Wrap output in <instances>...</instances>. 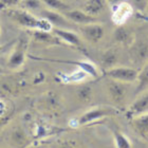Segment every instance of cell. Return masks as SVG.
Wrapping results in <instances>:
<instances>
[{
  "label": "cell",
  "instance_id": "obj_1",
  "mask_svg": "<svg viewBox=\"0 0 148 148\" xmlns=\"http://www.w3.org/2000/svg\"><path fill=\"white\" fill-rule=\"evenodd\" d=\"M6 16L17 25L23 28L31 29V30H42V31H52L53 25L45 18H37L29 13L27 10L13 9L8 8L5 11Z\"/></svg>",
  "mask_w": 148,
  "mask_h": 148
},
{
  "label": "cell",
  "instance_id": "obj_2",
  "mask_svg": "<svg viewBox=\"0 0 148 148\" xmlns=\"http://www.w3.org/2000/svg\"><path fill=\"white\" fill-rule=\"evenodd\" d=\"M129 55L132 64L136 67L142 68L148 62V40L134 39L129 46Z\"/></svg>",
  "mask_w": 148,
  "mask_h": 148
},
{
  "label": "cell",
  "instance_id": "obj_3",
  "mask_svg": "<svg viewBox=\"0 0 148 148\" xmlns=\"http://www.w3.org/2000/svg\"><path fill=\"white\" fill-rule=\"evenodd\" d=\"M104 73L108 78L131 84L136 82L139 71L130 67H112V68L105 70Z\"/></svg>",
  "mask_w": 148,
  "mask_h": 148
},
{
  "label": "cell",
  "instance_id": "obj_4",
  "mask_svg": "<svg viewBox=\"0 0 148 148\" xmlns=\"http://www.w3.org/2000/svg\"><path fill=\"white\" fill-rule=\"evenodd\" d=\"M27 50H28V40L25 38H19L18 41H16L15 47L8 60L9 68L18 69L23 65L27 57Z\"/></svg>",
  "mask_w": 148,
  "mask_h": 148
},
{
  "label": "cell",
  "instance_id": "obj_5",
  "mask_svg": "<svg viewBox=\"0 0 148 148\" xmlns=\"http://www.w3.org/2000/svg\"><path fill=\"white\" fill-rule=\"evenodd\" d=\"M128 84L129 83H124L109 78V82L107 84V92L112 102L115 104H121L125 101L128 93V87H127Z\"/></svg>",
  "mask_w": 148,
  "mask_h": 148
},
{
  "label": "cell",
  "instance_id": "obj_6",
  "mask_svg": "<svg viewBox=\"0 0 148 148\" xmlns=\"http://www.w3.org/2000/svg\"><path fill=\"white\" fill-rule=\"evenodd\" d=\"M40 15L53 25V28L60 29H70L72 27V22L66 17L64 14H60L57 11L51 9L40 10Z\"/></svg>",
  "mask_w": 148,
  "mask_h": 148
},
{
  "label": "cell",
  "instance_id": "obj_7",
  "mask_svg": "<svg viewBox=\"0 0 148 148\" xmlns=\"http://www.w3.org/2000/svg\"><path fill=\"white\" fill-rule=\"evenodd\" d=\"M146 113H148V89L136 95V99L128 108L127 116L132 119Z\"/></svg>",
  "mask_w": 148,
  "mask_h": 148
},
{
  "label": "cell",
  "instance_id": "obj_8",
  "mask_svg": "<svg viewBox=\"0 0 148 148\" xmlns=\"http://www.w3.org/2000/svg\"><path fill=\"white\" fill-rule=\"evenodd\" d=\"M119 113V111L114 108H109V107H105V108H95L92 109V110L87 111L86 113H84L82 116L78 119V125L82 126V125H86V124L92 123V122H95V121L99 120V119H103V117L106 116H110V115H113V114Z\"/></svg>",
  "mask_w": 148,
  "mask_h": 148
},
{
  "label": "cell",
  "instance_id": "obj_9",
  "mask_svg": "<svg viewBox=\"0 0 148 148\" xmlns=\"http://www.w3.org/2000/svg\"><path fill=\"white\" fill-rule=\"evenodd\" d=\"M79 31L89 42L92 43L99 42L105 35V29L102 25H99V22L80 25Z\"/></svg>",
  "mask_w": 148,
  "mask_h": 148
},
{
  "label": "cell",
  "instance_id": "obj_10",
  "mask_svg": "<svg viewBox=\"0 0 148 148\" xmlns=\"http://www.w3.org/2000/svg\"><path fill=\"white\" fill-rule=\"evenodd\" d=\"M62 14L72 23H76V25H79L99 22V19L96 18V17L87 14L86 12H84L83 10H68V11L62 12Z\"/></svg>",
  "mask_w": 148,
  "mask_h": 148
},
{
  "label": "cell",
  "instance_id": "obj_11",
  "mask_svg": "<svg viewBox=\"0 0 148 148\" xmlns=\"http://www.w3.org/2000/svg\"><path fill=\"white\" fill-rule=\"evenodd\" d=\"M132 5L129 2L121 1L116 5L113 6V13H112V21L116 25H124L126 20L129 18L132 14Z\"/></svg>",
  "mask_w": 148,
  "mask_h": 148
},
{
  "label": "cell",
  "instance_id": "obj_12",
  "mask_svg": "<svg viewBox=\"0 0 148 148\" xmlns=\"http://www.w3.org/2000/svg\"><path fill=\"white\" fill-rule=\"evenodd\" d=\"M32 59H36V60H43V62H59V64H68V65H75L79 69L84 70L88 75L92 77H99V71L92 62H70V60H57V59H48V58H40L36 56H31Z\"/></svg>",
  "mask_w": 148,
  "mask_h": 148
},
{
  "label": "cell",
  "instance_id": "obj_13",
  "mask_svg": "<svg viewBox=\"0 0 148 148\" xmlns=\"http://www.w3.org/2000/svg\"><path fill=\"white\" fill-rule=\"evenodd\" d=\"M113 37H114V40L116 42L127 47H129L133 42V40L136 39L132 31L124 25H117L116 29L114 30Z\"/></svg>",
  "mask_w": 148,
  "mask_h": 148
},
{
  "label": "cell",
  "instance_id": "obj_14",
  "mask_svg": "<svg viewBox=\"0 0 148 148\" xmlns=\"http://www.w3.org/2000/svg\"><path fill=\"white\" fill-rule=\"evenodd\" d=\"M52 32L62 41H64V42L71 45V46L74 47H78V48L82 47V40H80L79 36L77 34H75L74 32L69 31L67 29H60V28H53Z\"/></svg>",
  "mask_w": 148,
  "mask_h": 148
},
{
  "label": "cell",
  "instance_id": "obj_15",
  "mask_svg": "<svg viewBox=\"0 0 148 148\" xmlns=\"http://www.w3.org/2000/svg\"><path fill=\"white\" fill-rule=\"evenodd\" d=\"M108 6L107 0H88L83 5V11L91 16L97 17L104 13Z\"/></svg>",
  "mask_w": 148,
  "mask_h": 148
},
{
  "label": "cell",
  "instance_id": "obj_16",
  "mask_svg": "<svg viewBox=\"0 0 148 148\" xmlns=\"http://www.w3.org/2000/svg\"><path fill=\"white\" fill-rule=\"evenodd\" d=\"M32 36L35 41L46 45H60V39L52 31H42V30H33Z\"/></svg>",
  "mask_w": 148,
  "mask_h": 148
},
{
  "label": "cell",
  "instance_id": "obj_17",
  "mask_svg": "<svg viewBox=\"0 0 148 148\" xmlns=\"http://www.w3.org/2000/svg\"><path fill=\"white\" fill-rule=\"evenodd\" d=\"M130 123L140 136L148 140V113L130 119Z\"/></svg>",
  "mask_w": 148,
  "mask_h": 148
},
{
  "label": "cell",
  "instance_id": "obj_18",
  "mask_svg": "<svg viewBox=\"0 0 148 148\" xmlns=\"http://www.w3.org/2000/svg\"><path fill=\"white\" fill-rule=\"evenodd\" d=\"M138 86L136 88V95L148 89V62L141 68L136 79Z\"/></svg>",
  "mask_w": 148,
  "mask_h": 148
},
{
  "label": "cell",
  "instance_id": "obj_19",
  "mask_svg": "<svg viewBox=\"0 0 148 148\" xmlns=\"http://www.w3.org/2000/svg\"><path fill=\"white\" fill-rule=\"evenodd\" d=\"M117 59H119V56H117L116 51L114 49H109L103 54L101 58V64L105 68V70H107L112 67H115V65L117 64Z\"/></svg>",
  "mask_w": 148,
  "mask_h": 148
},
{
  "label": "cell",
  "instance_id": "obj_20",
  "mask_svg": "<svg viewBox=\"0 0 148 148\" xmlns=\"http://www.w3.org/2000/svg\"><path fill=\"white\" fill-rule=\"evenodd\" d=\"M45 5H47L49 9L57 11V12H65L70 10V6L65 3L62 0H41Z\"/></svg>",
  "mask_w": 148,
  "mask_h": 148
},
{
  "label": "cell",
  "instance_id": "obj_21",
  "mask_svg": "<svg viewBox=\"0 0 148 148\" xmlns=\"http://www.w3.org/2000/svg\"><path fill=\"white\" fill-rule=\"evenodd\" d=\"M113 136H114L115 146H116L117 148H130L131 147V143H130L129 139H127L123 133L119 132V131H113Z\"/></svg>",
  "mask_w": 148,
  "mask_h": 148
},
{
  "label": "cell",
  "instance_id": "obj_22",
  "mask_svg": "<svg viewBox=\"0 0 148 148\" xmlns=\"http://www.w3.org/2000/svg\"><path fill=\"white\" fill-rule=\"evenodd\" d=\"M87 75H88V74H87L86 72L84 71V70H82V69H79V70H77L76 72L72 73L71 75H69V76L66 77L65 80L68 82V83H77V82H82L83 79H85Z\"/></svg>",
  "mask_w": 148,
  "mask_h": 148
},
{
  "label": "cell",
  "instance_id": "obj_23",
  "mask_svg": "<svg viewBox=\"0 0 148 148\" xmlns=\"http://www.w3.org/2000/svg\"><path fill=\"white\" fill-rule=\"evenodd\" d=\"M42 1L41 0H21L20 5H22L25 9L31 10H40L42 8Z\"/></svg>",
  "mask_w": 148,
  "mask_h": 148
},
{
  "label": "cell",
  "instance_id": "obj_24",
  "mask_svg": "<svg viewBox=\"0 0 148 148\" xmlns=\"http://www.w3.org/2000/svg\"><path fill=\"white\" fill-rule=\"evenodd\" d=\"M129 3L140 12H145L148 9V0H130Z\"/></svg>",
  "mask_w": 148,
  "mask_h": 148
},
{
  "label": "cell",
  "instance_id": "obj_25",
  "mask_svg": "<svg viewBox=\"0 0 148 148\" xmlns=\"http://www.w3.org/2000/svg\"><path fill=\"white\" fill-rule=\"evenodd\" d=\"M91 94H92V90L88 86H84L83 88H80L78 90V96L83 101H89L90 97H91Z\"/></svg>",
  "mask_w": 148,
  "mask_h": 148
},
{
  "label": "cell",
  "instance_id": "obj_26",
  "mask_svg": "<svg viewBox=\"0 0 148 148\" xmlns=\"http://www.w3.org/2000/svg\"><path fill=\"white\" fill-rule=\"evenodd\" d=\"M21 0H0V3L5 8H13L17 4H20Z\"/></svg>",
  "mask_w": 148,
  "mask_h": 148
},
{
  "label": "cell",
  "instance_id": "obj_27",
  "mask_svg": "<svg viewBox=\"0 0 148 148\" xmlns=\"http://www.w3.org/2000/svg\"><path fill=\"white\" fill-rule=\"evenodd\" d=\"M121 1H122V0H107L108 4H110L111 6H115L117 3H120Z\"/></svg>",
  "mask_w": 148,
  "mask_h": 148
},
{
  "label": "cell",
  "instance_id": "obj_28",
  "mask_svg": "<svg viewBox=\"0 0 148 148\" xmlns=\"http://www.w3.org/2000/svg\"><path fill=\"white\" fill-rule=\"evenodd\" d=\"M13 42H15V41H12V42L9 43V45H4V46H0V53L3 52V51H5L6 48H9V47L11 46V45H12Z\"/></svg>",
  "mask_w": 148,
  "mask_h": 148
},
{
  "label": "cell",
  "instance_id": "obj_29",
  "mask_svg": "<svg viewBox=\"0 0 148 148\" xmlns=\"http://www.w3.org/2000/svg\"><path fill=\"white\" fill-rule=\"evenodd\" d=\"M2 73H4V71H3L2 69H0V74H2Z\"/></svg>",
  "mask_w": 148,
  "mask_h": 148
}]
</instances>
